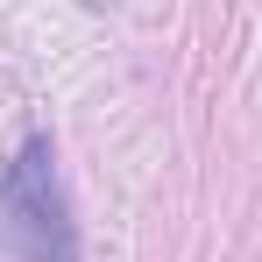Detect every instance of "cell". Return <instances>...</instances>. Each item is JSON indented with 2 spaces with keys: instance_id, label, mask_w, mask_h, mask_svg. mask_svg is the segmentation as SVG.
Returning a JSON list of instances; mask_svg holds the SVG:
<instances>
[{
  "instance_id": "6da1fadb",
  "label": "cell",
  "mask_w": 262,
  "mask_h": 262,
  "mask_svg": "<svg viewBox=\"0 0 262 262\" xmlns=\"http://www.w3.org/2000/svg\"><path fill=\"white\" fill-rule=\"evenodd\" d=\"M0 234L21 262H78V220L50 135H29L0 170Z\"/></svg>"
}]
</instances>
